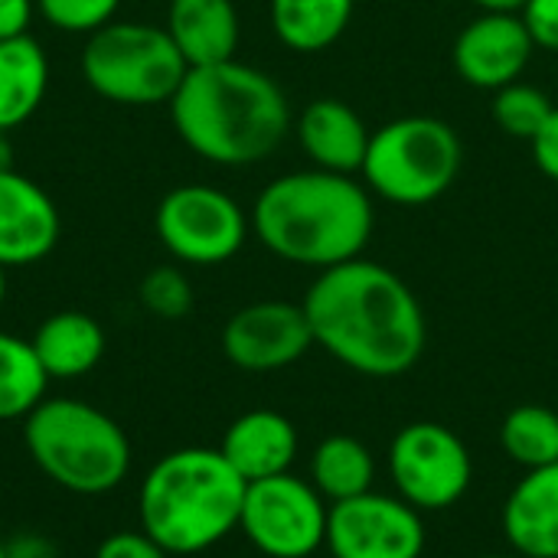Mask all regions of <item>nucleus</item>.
<instances>
[{
	"label": "nucleus",
	"instance_id": "obj_1",
	"mask_svg": "<svg viewBox=\"0 0 558 558\" xmlns=\"http://www.w3.org/2000/svg\"><path fill=\"white\" fill-rule=\"evenodd\" d=\"M301 307L314 343L363 376H402L428 343V320L415 291L392 268L363 255L324 268Z\"/></svg>",
	"mask_w": 558,
	"mask_h": 558
},
{
	"label": "nucleus",
	"instance_id": "obj_2",
	"mask_svg": "<svg viewBox=\"0 0 558 558\" xmlns=\"http://www.w3.org/2000/svg\"><path fill=\"white\" fill-rule=\"evenodd\" d=\"M180 141L216 167H252L271 157L291 131L281 85L239 59L190 69L170 98Z\"/></svg>",
	"mask_w": 558,
	"mask_h": 558
},
{
	"label": "nucleus",
	"instance_id": "obj_3",
	"mask_svg": "<svg viewBox=\"0 0 558 558\" xmlns=\"http://www.w3.org/2000/svg\"><path fill=\"white\" fill-rule=\"evenodd\" d=\"M248 219L271 255L317 271L360 258L376 229L366 183L317 167L271 180Z\"/></svg>",
	"mask_w": 558,
	"mask_h": 558
},
{
	"label": "nucleus",
	"instance_id": "obj_4",
	"mask_svg": "<svg viewBox=\"0 0 558 558\" xmlns=\"http://www.w3.org/2000/svg\"><path fill=\"white\" fill-rule=\"evenodd\" d=\"M245 481L219 448L163 454L137 487V523L170 556H199L239 530Z\"/></svg>",
	"mask_w": 558,
	"mask_h": 558
},
{
	"label": "nucleus",
	"instance_id": "obj_5",
	"mask_svg": "<svg viewBox=\"0 0 558 558\" xmlns=\"http://www.w3.org/2000/svg\"><path fill=\"white\" fill-rule=\"evenodd\" d=\"M23 445L56 487L75 497H101L131 471L128 432L85 399H43L23 418Z\"/></svg>",
	"mask_w": 558,
	"mask_h": 558
},
{
	"label": "nucleus",
	"instance_id": "obj_6",
	"mask_svg": "<svg viewBox=\"0 0 558 558\" xmlns=\"http://www.w3.org/2000/svg\"><path fill=\"white\" fill-rule=\"evenodd\" d=\"M464 163L458 131L432 114H405L369 137L363 183L396 206H425L445 196Z\"/></svg>",
	"mask_w": 558,
	"mask_h": 558
},
{
	"label": "nucleus",
	"instance_id": "obj_7",
	"mask_svg": "<svg viewBox=\"0 0 558 558\" xmlns=\"http://www.w3.org/2000/svg\"><path fill=\"white\" fill-rule=\"evenodd\" d=\"M186 72L190 65L170 33L141 20H111L82 49L88 88L114 105H170Z\"/></svg>",
	"mask_w": 558,
	"mask_h": 558
},
{
	"label": "nucleus",
	"instance_id": "obj_8",
	"mask_svg": "<svg viewBox=\"0 0 558 558\" xmlns=\"http://www.w3.org/2000/svg\"><path fill=\"white\" fill-rule=\"evenodd\" d=\"M154 229L160 245L177 262L209 268L242 252L252 219L226 190L206 183H183L160 199Z\"/></svg>",
	"mask_w": 558,
	"mask_h": 558
},
{
	"label": "nucleus",
	"instance_id": "obj_9",
	"mask_svg": "<svg viewBox=\"0 0 558 558\" xmlns=\"http://www.w3.org/2000/svg\"><path fill=\"white\" fill-rule=\"evenodd\" d=\"M327 500L311 481L288 474L245 487L239 530L268 558H307L327 543Z\"/></svg>",
	"mask_w": 558,
	"mask_h": 558
},
{
	"label": "nucleus",
	"instance_id": "obj_10",
	"mask_svg": "<svg viewBox=\"0 0 558 558\" xmlns=\"http://www.w3.org/2000/svg\"><path fill=\"white\" fill-rule=\"evenodd\" d=\"M389 474L396 494L409 507L418 513H438L468 494L474 464L464 441L451 428L438 422H415L392 438Z\"/></svg>",
	"mask_w": 558,
	"mask_h": 558
},
{
	"label": "nucleus",
	"instance_id": "obj_11",
	"mask_svg": "<svg viewBox=\"0 0 558 558\" xmlns=\"http://www.w3.org/2000/svg\"><path fill=\"white\" fill-rule=\"evenodd\" d=\"M425 523L415 507L389 494H360L330 504L327 549L333 558H422Z\"/></svg>",
	"mask_w": 558,
	"mask_h": 558
},
{
	"label": "nucleus",
	"instance_id": "obj_12",
	"mask_svg": "<svg viewBox=\"0 0 558 558\" xmlns=\"http://www.w3.org/2000/svg\"><path fill=\"white\" fill-rule=\"evenodd\" d=\"M314 347V333L301 304L258 301L229 317L222 327V353L245 373H271L298 363Z\"/></svg>",
	"mask_w": 558,
	"mask_h": 558
},
{
	"label": "nucleus",
	"instance_id": "obj_13",
	"mask_svg": "<svg viewBox=\"0 0 558 558\" xmlns=\"http://www.w3.org/2000/svg\"><path fill=\"white\" fill-rule=\"evenodd\" d=\"M533 49L520 13H481L458 33L451 59L471 88L500 92L510 82H520Z\"/></svg>",
	"mask_w": 558,
	"mask_h": 558
},
{
	"label": "nucleus",
	"instance_id": "obj_14",
	"mask_svg": "<svg viewBox=\"0 0 558 558\" xmlns=\"http://www.w3.org/2000/svg\"><path fill=\"white\" fill-rule=\"evenodd\" d=\"M62 232L52 196L13 167L0 170V265L26 268L43 262Z\"/></svg>",
	"mask_w": 558,
	"mask_h": 558
},
{
	"label": "nucleus",
	"instance_id": "obj_15",
	"mask_svg": "<svg viewBox=\"0 0 558 558\" xmlns=\"http://www.w3.org/2000/svg\"><path fill=\"white\" fill-rule=\"evenodd\" d=\"M373 131L340 98H317L298 118V141L317 170L356 177L363 170Z\"/></svg>",
	"mask_w": 558,
	"mask_h": 558
},
{
	"label": "nucleus",
	"instance_id": "obj_16",
	"mask_svg": "<svg viewBox=\"0 0 558 558\" xmlns=\"http://www.w3.org/2000/svg\"><path fill=\"white\" fill-rule=\"evenodd\" d=\"M219 451L245 484L278 477L288 474L298 458V428L281 412L255 409L226 428Z\"/></svg>",
	"mask_w": 558,
	"mask_h": 558
},
{
	"label": "nucleus",
	"instance_id": "obj_17",
	"mask_svg": "<svg viewBox=\"0 0 558 558\" xmlns=\"http://www.w3.org/2000/svg\"><path fill=\"white\" fill-rule=\"evenodd\" d=\"M504 533L520 558H558V464L526 471L504 504Z\"/></svg>",
	"mask_w": 558,
	"mask_h": 558
},
{
	"label": "nucleus",
	"instance_id": "obj_18",
	"mask_svg": "<svg viewBox=\"0 0 558 558\" xmlns=\"http://www.w3.org/2000/svg\"><path fill=\"white\" fill-rule=\"evenodd\" d=\"M163 29L190 69L235 59L242 36L239 10L232 0H170Z\"/></svg>",
	"mask_w": 558,
	"mask_h": 558
},
{
	"label": "nucleus",
	"instance_id": "obj_19",
	"mask_svg": "<svg viewBox=\"0 0 558 558\" xmlns=\"http://www.w3.org/2000/svg\"><path fill=\"white\" fill-rule=\"evenodd\" d=\"M29 343L49 379H78L105 356V330L82 311H59L46 317Z\"/></svg>",
	"mask_w": 558,
	"mask_h": 558
},
{
	"label": "nucleus",
	"instance_id": "obj_20",
	"mask_svg": "<svg viewBox=\"0 0 558 558\" xmlns=\"http://www.w3.org/2000/svg\"><path fill=\"white\" fill-rule=\"evenodd\" d=\"M49 88V59L43 46L23 33L0 39V134L36 114Z\"/></svg>",
	"mask_w": 558,
	"mask_h": 558
},
{
	"label": "nucleus",
	"instance_id": "obj_21",
	"mask_svg": "<svg viewBox=\"0 0 558 558\" xmlns=\"http://www.w3.org/2000/svg\"><path fill=\"white\" fill-rule=\"evenodd\" d=\"M353 7L356 0H271L268 16L288 49L324 52L347 33Z\"/></svg>",
	"mask_w": 558,
	"mask_h": 558
},
{
	"label": "nucleus",
	"instance_id": "obj_22",
	"mask_svg": "<svg viewBox=\"0 0 558 558\" xmlns=\"http://www.w3.org/2000/svg\"><path fill=\"white\" fill-rule=\"evenodd\" d=\"M376 481V461L369 448L350 435H330L314 448L311 484L330 504L369 494Z\"/></svg>",
	"mask_w": 558,
	"mask_h": 558
},
{
	"label": "nucleus",
	"instance_id": "obj_23",
	"mask_svg": "<svg viewBox=\"0 0 558 558\" xmlns=\"http://www.w3.org/2000/svg\"><path fill=\"white\" fill-rule=\"evenodd\" d=\"M49 389V376L29 340L0 330V422H23Z\"/></svg>",
	"mask_w": 558,
	"mask_h": 558
},
{
	"label": "nucleus",
	"instance_id": "obj_24",
	"mask_svg": "<svg viewBox=\"0 0 558 558\" xmlns=\"http://www.w3.org/2000/svg\"><path fill=\"white\" fill-rule=\"evenodd\" d=\"M500 445L526 471L558 464V412L546 405H517L500 425Z\"/></svg>",
	"mask_w": 558,
	"mask_h": 558
},
{
	"label": "nucleus",
	"instance_id": "obj_25",
	"mask_svg": "<svg viewBox=\"0 0 558 558\" xmlns=\"http://www.w3.org/2000/svg\"><path fill=\"white\" fill-rule=\"evenodd\" d=\"M553 101L543 88L526 85V82H510L507 88L494 92V121L504 134L520 137V141H533L543 124L553 114Z\"/></svg>",
	"mask_w": 558,
	"mask_h": 558
},
{
	"label": "nucleus",
	"instance_id": "obj_26",
	"mask_svg": "<svg viewBox=\"0 0 558 558\" xmlns=\"http://www.w3.org/2000/svg\"><path fill=\"white\" fill-rule=\"evenodd\" d=\"M137 294H141L144 311L160 317V320H180L193 311L190 278L173 265H160V268L147 271Z\"/></svg>",
	"mask_w": 558,
	"mask_h": 558
},
{
	"label": "nucleus",
	"instance_id": "obj_27",
	"mask_svg": "<svg viewBox=\"0 0 558 558\" xmlns=\"http://www.w3.org/2000/svg\"><path fill=\"white\" fill-rule=\"evenodd\" d=\"M121 0H36V13L59 33H85L108 26Z\"/></svg>",
	"mask_w": 558,
	"mask_h": 558
},
{
	"label": "nucleus",
	"instance_id": "obj_28",
	"mask_svg": "<svg viewBox=\"0 0 558 558\" xmlns=\"http://www.w3.org/2000/svg\"><path fill=\"white\" fill-rule=\"evenodd\" d=\"M520 20L536 49L558 52V0H526Z\"/></svg>",
	"mask_w": 558,
	"mask_h": 558
},
{
	"label": "nucleus",
	"instance_id": "obj_29",
	"mask_svg": "<svg viewBox=\"0 0 558 558\" xmlns=\"http://www.w3.org/2000/svg\"><path fill=\"white\" fill-rule=\"evenodd\" d=\"M92 558H170V553L160 549L141 530H121V533H111L108 539H101Z\"/></svg>",
	"mask_w": 558,
	"mask_h": 558
},
{
	"label": "nucleus",
	"instance_id": "obj_30",
	"mask_svg": "<svg viewBox=\"0 0 558 558\" xmlns=\"http://www.w3.org/2000/svg\"><path fill=\"white\" fill-rule=\"evenodd\" d=\"M533 144V160L536 167L558 183V105L553 108L549 121L543 124V131L530 141Z\"/></svg>",
	"mask_w": 558,
	"mask_h": 558
},
{
	"label": "nucleus",
	"instance_id": "obj_31",
	"mask_svg": "<svg viewBox=\"0 0 558 558\" xmlns=\"http://www.w3.org/2000/svg\"><path fill=\"white\" fill-rule=\"evenodd\" d=\"M33 13H36V0H0V39L29 33Z\"/></svg>",
	"mask_w": 558,
	"mask_h": 558
},
{
	"label": "nucleus",
	"instance_id": "obj_32",
	"mask_svg": "<svg viewBox=\"0 0 558 558\" xmlns=\"http://www.w3.org/2000/svg\"><path fill=\"white\" fill-rule=\"evenodd\" d=\"M7 558H56L52 543H46L43 536H20L13 543H7Z\"/></svg>",
	"mask_w": 558,
	"mask_h": 558
},
{
	"label": "nucleus",
	"instance_id": "obj_33",
	"mask_svg": "<svg viewBox=\"0 0 558 558\" xmlns=\"http://www.w3.org/2000/svg\"><path fill=\"white\" fill-rule=\"evenodd\" d=\"M481 13H520L526 0H471Z\"/></svg>",
	"mask_w": 558,
	"mask_h": 558
},
{
	"label": "nucleus",
	"instance_id": "obj_34",
	"mask_svg": "<svg viewBox=\"0 0 558 558\" xmlns=\"http://www.w3.org/2000/svg\"><path fill=\"white\" fill-rule=\"evenodd\" d=\"M10 141H7V134H0V170H7L10 167Z\"/></svg>",
	"mask_w": 558,
	"mask_h": 558
},
{
	"label": "nucleus",
	"instance_id": "obj_35",
	"mask_svg": "<svg viewBox=\"0 0 558 558\" xmlns=\"http://www.w3.org/2000/svg\"><path fill=\"white\" fill-rule=\"evenodd\" d=\"M3 298H7V268L0 265V307H3Z\"/></svg>",
	"mask_w": 558,
	"mask_h": 558
},
{
	"label": "nucleus",
	"instance_id": "obj_36",
	"mask_svg": "<svg viewBox=\"0 0 558 558\" xmlns=\"http://www.w3.org/2000/svg\"><path fill=\"white\" fill-rule=\"evenodd\" d=\"M0 558H7V543L0 539Z\"/></svg>",
	"mask_w": 558,
	"mask_h": 558
},
{
	"label": "nucleus",
	"instance_id": "obj_37",
	"mask_svg": "<svg viewBox=\"0 0 558 558\" xmlns=\"http://www.w3.org/2000/svg\"><path fill=\"white\" fill-rule=\"evenodd\" d=\"M481 558H520V556H481Z\"/></svg>",
	"mask_w": 558,
	"mask_h": 558
}]
</instances>
